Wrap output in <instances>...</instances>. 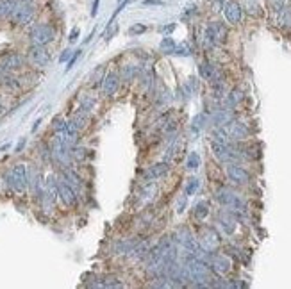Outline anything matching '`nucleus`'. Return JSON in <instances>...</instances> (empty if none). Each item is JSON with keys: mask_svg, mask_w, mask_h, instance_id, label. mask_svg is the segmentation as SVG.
Listing matches in <instances>:
<instances>
[{"mask_svg": "<svg viewBox=\"0 0 291 289\" xmlns=\"http://www.w3.org/2000/svg\"><path fill=\"white\" fill-rule=\"evenodd\" d=\"M200 166V156L197 152H191L186 159V168L188 170H197Z\"/></svg>", "mask_w": 291, "mask_h": 289, "instance_id": "nucleus-32", "label": "nucleus"}, {"mask_svg": "<svg viewBox=\"0 0 291 289\" xmlns=\"http://www.w3.org/2000/svg\"><path fill=\"white\" fill-rule=\"evenodd\" d=\"M99 4H100V0H95V2H93V7H91V16H96V13H99Z\"/></svg>", "mask_w": 291, "mask_h": 289, "instance_id": "nucleus-45", "label": "nucleus"}, {"mask_svg": "<svg viewBox=\"0 0 291 289\" xmlns=\"http://www.w3.org/2000/svg\"><path fill=\"white\" fill-rule=\"evenodd\" d=\"M209 268H211L212 273H216V275H227V273L230 272V261L227 255H222V254H215L212 252L209 255V261H207Z\"/></svg>", "mask_w": 291, "mask_h": 289, "instance_id": "nucleus-12", "label": "nucleus"}, {"mask_svg": "<svg viewBox=\"0 0 291 289\" xmlns=\"http://www.w3.org/2000/svg\"><path fill=\"white\" fill-rule=\"evenodd\" d=\"M175 27H177V25H175V24L163 25V27H161V32H163V34H165V36H168V34H171V32L175 31Z\"/></svg>", "mask_w": 291, "mask_h": 289, "instance_id": "nucleus-42", "label": "nucleus"}, {"mask_svg": "<svg viewBox=\"0 0 291 289\" xmlns=\"http://www.w3.org/2000/svg\"><path fill=\"white\" fill-rule=\"evenodd\" d=\"M288 2H291V0H288Z\"/></svg>", "mask_w": 291, "mask_h": 289, "instance_id": "nucleus-48", "label": "nucleus"}, {"mask_svg": "<svg viewBox=\"0 0 291 289\" xmlns=\"http://www.w3.org/2000/svg\"><path fill=\"white\" fill-rule=\"evenodd\" d=\"M232 120H234L232 109L218 107V109H215V111L211 112V118H209V122H211L215 127H225L227 123L232 122Z\"/></svg>", "mask_w": 291, "mask_h": 289, "instance_id": "nucleus-16", "label": "nucleus"}, {"mask_svg": "<svg viewBox=\"0 0 291 289\" xmlns=\"http://www.w3.org/2000/svg\"><path fill=\"white\" fill-rule=\"evenodd\" d=\"M195 14H197V6H188L184 9V13H182V18H184V20H188V18L195 16Z\"/></svg>", "mask_w": 291, "mask_h": 289, "instance_id": "nucleus-39", "label": "nucleus"}, {"mask_svg": "<svg viewBox=\"0 0 291 289\" xmlns=\"http://www.w3.org/2000/svg\"><path fill=\"white\" fill-rule=\"evenodd\" d=\"M73 55V52L70 50V48H66V50H63V54H61V57H59V63H66V61H70V57Z\"/></svg>", "mask_w": 291, "mask_h": 289, "instance_id": "nucleus-41", "label": "nucleus"}, {"mask_svg": "<svg viewBox=\"0 0 291 289\" xmlns=\"http://www.w3.org/2000/svg\"><path fill=\"white\" fill-rule=\"evenodd\" d=\"M130 2H132V0H124V2H122V0H120V4H118V7H117V9H114V13H113V18H111V20H109V24H111V22H114V18H117L118 14H120L122 11H124L125 7L129 6Z\"/></svg>", "mask_w": 291, "mask_h": 289, "instance_id": "nucleus-36", "label": "nucleus"}, {"mask_svg": "<svg viewBox=\"0 0 291 289\" xmlns=\"http://www.w3.org/2000/svg\"><path fill=\"white\" fill-rule=\"evenodd\" d=\"M120 73L118 72H109L107 75H104L102 79V84H100V88H102V95L104 97H114V93L118 91V88H120Z\"/></svg>", "mask_w": 291, "mask_h": 289, "instance_id": "nucleus-14", "label": "nucleus"}, {"mask_svg": "<svg viewBox=\"0 0 291 289\" xmlns=\"http://www.w3.org/2000/svg\"><path fill=\"white\" fill-rule=\"evenodd\" d=\"M95 107V97H91V95H84V97H81V106H79V111H83V112H91V109Z\"/></svg>", "mask_w": 291, "mask_h": 289, "instance_id": "nucleus-30", "label": "nucleus"}, {"mask_svg": "<svg viewBox=\"0 0 291 289\" xmlns=\"http://www.w3.org/2000/svg\"><path fill=\"white\" fill-rule=\"evenodd\" d=\"M199 245L202 250H206V252L212 254L216 252V248L220 246V234L215 230L212 227H204L202 232L199 234Z\"/></svg>", "mask_w": 291, "mask_h": 289, "instance_id": "nucleus-6", "label": "nucleus"}, {"mask_svg": "<svg viewBox=\"0 0 291 289\" xmlns=\"http://www.w3.org/2000/svg\"><path fill=\"white\" fill-rule=\"evenodd\" d=\"M6 182L14 193H24L29 187V179H27V166L25 164H14L9 171L6 174Z\"/></svg>", "mask_w": 291, "mask_h": 289, "instance_id": "nucleus-3", "label": "nucleus"}, {"mask_svg": "<svg viewBox=\"0 0 291 289\" xmlns=\"http://www.w3.org/2000/svg\"><path fill=\"white\" fill-rule=\"evenodd\" d=\"M140 241H141V239H120V241L114 243L113 254H125V255H129L134 248H136V245Z\"/></svg>", "mask_w": 291, "mask_h": 289, "instance_id": "nucleus-20", "label": "nucleus"}, {"mask_svg": "<svg viewBox=\"0 0 291 289\" xmlns=\"http://www.w3.org/2000/svg\"><path fill=\"white\" fill-rule=\"evenodd\" d=\"M218 225L222 227L223 234L232 236L234 230H236V216H234V213L230 211V209H223V211H220Z\"/></svg>", "mask_w": 291, "mask_h": 289, "instance_id": "nucleus-15", "label": "nucleus"}, {"mask_svg": "<svg viewBox=\"0 0 291 289\" xmlns=\"http://www.w3.org/2000/svg\"><path fill=\"white\" fill-rule=\"evenodd\" d=\"M129 36H136V34H143V32H147V25L145 24H134L129 27Z\"/></svg>", "mask_w": 291, "mask_h": 289, "instance_id": "nucleus-34", "label": "nucleus"}, {"mask_svg": "<svg viewBox=\"0 0 291 289\" xmlns=\"http://www.w3.org/2000/svg\"><path fill=\"white\" fill-rule=\"evenodd\" d=\"M81 52H83V50H77L75 54H73L72 57H70V61H68V66H66V72H70V70L73 68V65H75V61H77V59H79Z\"/></svg>", "mask_w": 291, "mask_h": 289, "instance_id": "nucleus-40", "label": "nucleus"}, {"mask_svg": "<svg viewBox=\"0 0 291 289\" xmlns=\"http://www.w3.org/2000/svg\"><path fill=\"white\" fill-rule=\"evenodd\" d=\"M143 6H165L163 0H143Z\"/></svg>", "mask_w": 291, "mask_h": 289, "instance_id": "nucleus-43", "label": "nucleus"}, {"mask_svg": "<svg viewBox=\"0 0 291 289\" xmlns=\"http://www.w3.org/2000/svg\"><path fill=\"white\" fill-rule=\"evenodd\" d=\"M199 189H200V179H197V177H189L188 181H186L184 195H188V197H191V195H195Z\"/></svg>", "mask_w": 291, "mask_h": 289, "instance_id": "nucleus-29", "label": "nucleus"}, {"mask_svg": "<svg viewBox=\"0 0 291 289\" xmlns=\"http://www.w3.org/2000/svg\"><path fill=\"white\" fill-rule=\"evenodd\" d=\"M50 153H52V163L57 164L61 170H66V168H72L73 164V157H72V148L61 140V138L55 134L54 141H52L50 146Z\"/></svg>", "mask_w": 291, "mask_h": 289, "instance_id": "nucleus-2", "label": "nucleus"}, {"mask_svg": "<svg viewBox=\"0 0 291 289\" xmlns=\"http://www.w3.org/2000/svg\"><path fill=\"white\" fill-rule=\"evenodd\" d=\"M27 57L34 66L45 68L50 63V52L45 48V45H31V48L27 52Z\"/></svg>", "mask_w": 291, "mask_h": 289, "instance_id": "nucleus-10", "label": "nucleus"}, {"mask_svg": "<svg viewBox=\"0 0 291 289\" xmlns=\"http://www.w3.org/2000/svg\"><path fill=\"white\" fill-rule=\"evenodd\" d=\"M225 130L229 134V140L230 141H245L250 136V129L247 123L240 122V120L234 118L232 122H229L225 125Z\"/></svg>", "mask_w": 291, "mask_h": 289, "instance_id": "nucleus-11", "label": "nucleus"}, {"mask_svg": "<svg viewBox=\"0 0 291 289\" xmlns=\"http://www.w3.org/2000/svg\"><path fill=\"white\" fill-rule=\"evenodd\" d=\"M227 0H211V9L215 11V13H220V11L223 9V6H225Z\"/></svg>", "mask_w": 291, "mask_h": 289, "instance_id": "nucleus-37", "label": "nucleus"}, {"mask_svg": "<svg viewBox=\"0 0 291 289\" xmlns=\"http://www.w3.org/2000/svg\"><path fill=\"white\" fill-rule=\"evenodd\" d=\"M225 174H227V179L232 184H238V186H247V184H250V181H252L248 170H245L240 163H229L225 168Z\"/></svg>", "mask_w": 291, "mask_h": 289, "instance_id": "nucleus-7", "label": "nucleus"}, {"mask_svg": "<svg viewBox=\"0 0 291 289\" xmlns=\"http://www.w3.org/2000/svg\"><path fill=\"white\" fill-rule=\"evenodd\" d=\"M218 70H220L218 66H215L211 61H207V59H206V61L200 63V66H199V73H200V77H202L204 81H207V82L211 81L212 77H215V73L218 72Z\"/></svg>", "mask_w": 291, "mask_h": 289, "instance_id": "nucleus-23", "label": "nucleus"}, {"mask_svg": "<svg viewBox=\"0 0 291 289\" xmlns=\"http://www.w3.org/2000/svg\"><path fill=\"white\" fill-rule=\"evenodd\" d=\"M209 123V118H207V114L206 112H200V114H197L195 118H193V122H191V130L195 134H199L200 130L204 129Z\"/></svg>", "mask_w": 291, "mask_h": 289, "instance_id": "nucleus-26", "label": "nucleus"}, {"mask_svg": "<svg viewBox=\"0 0 291 289\" xmlns=\"http://www.w3.org/2000/svg\"><path fill=\"white\" fill-rule=\"evenodd\" d=\"M88 122H89V116L88 112H83V111H77L75 114L72 116V120H70V123H72L73 127H75L77 130H84L86 127H88Z\"/></svg>", "mask_w": 291, "mask_h": 289, "instance_id": "nucleus-25", "label": "nucleus"}, {"mask_svg": "<svg viewBox=\"0 0 291 289\" xmlns=\"http://www.w3.org/2000/svg\"><path fill=\"white\" fill-rule=\"evenodd\" d=\"M18 0H0V20H9Z\"/></svg>", "mask_w": 291, "mask_h": 289, "instance_id": "nucleus-24", "label": "nucleus"}, {"mask_svg": "<svg viewBox=\"0 0 291 289\" xmlns=\"http://www.w3.org/2000/svg\"><path fill=\"white\" fill-rule=\"evenodd\" d=\"M193 215H195L197 220H206L209 216V204L206 200H200L195 204V209H193Z\"/></svg>", "mask_w": 291, "mask_h": 289, "instance_id": "nucleus-27", "label": "nucleus"}, {"mask_svg": "<svg viewBox=\"0 0 291 289\" xmlns=\"http://www.w3.org/2000/svg\"><path fill=\"white\" fill-rule=\"evenodd\" d=\"M243 97H245V95H243V91H241V89H232V91H229V93H227V95L222 99V102H223L222 107H225V109H234V107H238V104H241Z\"/></svg>", "mask_w": 291, "mask_h": 289, "instance_id": "nucleus-19", "label": "nucleus"}, {"mask_svg": "<svg viewBox=\"0 0 291 289\" xmlns=\"http://www.w3.org/2000/svg\"><path fill=\"white\" fill-rule=\"evenodd\" d=\"M34 18H36V4L18 2L9 20L13 22L14 25H20V27H24V25L31 24Z\"/></svg>", "mask_w": 291, "mask_h": 289, "instance_id": "nucleus-4", "label": "nucleus"}, {"mask_svg": "<svg viewBox=\"0 0 291 289\" xmlns=\"http://www.w3.org/2000/svg\"><path fill=\"white\" fill-rule=\"evenodd\" d=\"M18 2H29V4H36V0H18Z\"/></svg>", "mask_w": 291, "mask_h": 289, "instance_id": "nucleus-47", "label": "nucleus"}, {"mask_svg": "<svg viewBox=\"0 0 291 289\" xmlns=\"http://www.w3.org/2000/svg\"><path fill=\"white\" fill-rule=\"evenodd\" d=\"M65 125H66V120L63 118V116H55V118H54V125H52V129H54V132H55V134H59V132H63Z\"/></svg>", "mask_w": 291, "mask_h": 289, "instance_id": "nucleus-35", "label": "nucleus"}, {"mask_svg": "<svg viewBox=\"0 0 291 289\" xmlns=\"http://www.w3.org/2000/svg\"><path fill=\"white\" fill-rule=\"evenodd\" d=\"M31 45H48L55 40V29L52 24H36L29 32Z\"/></svg>", "mask_w": 291, "mask_h": 289, "instance_id": "nucleus-5", "label": "nucleus"}, {"mask_svg": "<svg viewBox=\"0 0 291 289\" xmlns=\"http://www.w3.org/2000/svg\"><path fill=\"white\" fill-rule=\"evenodd\" d=\"M222 13L229 25H238L243 20V7H241V4L238 0H227Z\"/></svg>", "mask_w": 291, "mask_h": 289, "instance_id": "nucleus-8", "label": "nucleus"}, {"mask_svg": "<svg viewBox=\"0 0 291 289\" xmlns=\"http://www.w3.org/2000/svg\"><path fill=\"white\" fill-rule=\"evenodd\" d=\"M77 197L79 195L73 191V187L63 177L57 179V198L66 205V207H75L77 205Z\"/></svg>", "mask_w": 291, "mask_h": 289, "instance_id": "nucleus-9", "label": "nucleus"}, {"mask_svg": "<svg viewBox=\"0 0 291 289\" xmlns=\"http://www.w3.org/2000/svg\"><path fill=\"white\" fill-rule=\"evenodd\" d=\"M140 73H141L140 65H125V66H122V70H120V79L125 82H130L136 77H140Z\"/></svg>", "mask_w": 291, "mask_h": 289, "instance_id": "nucleus-22", "label": "nucleus"}, {"mask_svg": "<svg viewBox=\"0 0 291 289\" xmlns=\"http://www.w3.org/2000/svg\"><path fill=\"white\" fill-rule=\"evenodd\" d=\"M77 37H79V29L73 27V29H72V32H70V41H72V43H73V41H77Z\"/></svg>", "mask_w": 291, "mask_h": 289, "instance_id": "nucleus-44", "label": "nucleus"}, {"mask_svg": "<svg viewBox=\"0 0 291 289\" xmlns=\"http://www.w3.org/2000/svg\"><path fill=\"white\" fill-rule=\"evenodd\" d=\"M24 145H25V140H22L20 143H18V146H16V152H20V150L24 148Z\"/></svg>", "mask_w": 291, "mask_h": 289, "instance_id": "nucleus-46", "label": "nucleus"}, {"mask_svg": "<svg viewBox=\"0 0 291 289\" xmlns=\"http://www.w3.org/2000/svg\"><path fill=\"white\" fill-rule=\"evenodd\" d=\"M186 204H188V195H184L182 198H179V202H177V213L179 215H182V213L186 211Z\"/></svg>", "mask_w": 291, "mask_h": 289, "instance_id": "nucleus-38", "label": "nucleus"}, {"mask_svg": "<svg viewBox=\"0 0 291 289\" xmlns=\"http://www.w3.org/2000/svg\"><path fill=\"white\" fill-rule=\"evenodd\" d=\"M25 66V57L18 52H9L6 54L2 59H0V68L4 72H16V70H22Z\"/></svg>", "mask_w": 291, "mask_h": 289, "instance_id": "nucleus-13", "label": "nucleus"}, {"mask_svg": "<svg viewBox=\"0 0 291 289\" xmlns=\"http://www.w3.org/2000/svg\"><path fill=\"white\" fill-rule=\"evenodd\" d=\"M168 170H170V164H168V161H163V163H158L154 164V166L147 168V171H145V181H158V179L165 177L168 174Z\"/></svg>", "mask_w": 291, "mask_h": 289, "instance_id": "nucleus-17", "label": "nucleus"}, {"mask_svg": "<svg viewBox=\"0 0 291 289\" xmlns=\"http://www.w3.org/2000/svg\"><path fill=\"white\" fill-rule=\"evenodd\" d=\"M193 54V48L189 47L188 43H181V45H177L175 47V50H173V55H182V57H189V55Z\"/></svg>", "mask_w": 291, "mask_h": 289, "instance_id": "nucleus-31", "label": "nucleus"}, {"mask_svg": "<svg viewBox=\"0 0 291 289\" xmlns=\"http://www.w3.org/2000/svg\"><path fill=\"white\" fill-rule=\"evenodd\" d=\"M229 37V29L223 22L218 20H212L207 22L206 29H204V34H202V41L204 45L209 48L212 47H218V45H223Z\"/></svg>", "mask_w": 291, "mask_h": 289, "instance_id": "nucleus-1", "label": "nucleus"}, {"mask_svg": "<svg viewBox=\"0 0 291 289\" xmlns=\"http://www.w3.org/2000/svg\"><path fill=\"white\" fill-rule=\"evenodd\" d=\"M175 47H177V43H175L173 37H170V36H165L161 40V43H159V50H161L163 54H168V55H173Z\"/></svg>", "mask_w": 291, "mask_h": 289, "instance_id": "nucleus-28", "label": "nucleus"}, {"mask_svg": "<svg viewBox=\"0 0 291 289\" xmlns=\"http://www.w3.org/2000/svg\"><path fill=\"white\" fill-rule=\"evenodd\" d=\"M286 4H288V0H268V9L271 14H277Z\"/></svg>", "mask_w": 291, "mask_h": 289, "instance_id": "nucleus-33", "label": "nucleus"}, {"mask_svg": "<svg viewBox=\"0 0 291 289\" xmlns=\"http://www.w3.org/2000/svg\"><path fill=\"white\" fill-rule=\"evenodd\" d=\"M243 13H247L248 16H252V18H259V16H263V6H261L257 0H245L243 2Z\"/></svg>", "mask_w": 291, "mask_h": 289, "instance_id": "nucleus-21", "label": "nucleus"}, {"mask_svg": "<svg viewBox=\"0 0 291 289\" xmlns=\"http://www.w3.org/2000/svg\"><path fill=\"white\" fill-rule=\"evenodd\" d=\"M274 16H275V22H277L279 27L284 29V31H291V4L289 2L286 4L277 14H274Z\"/></svg>", "mask_w": 291, "mask_h": 289, "instance_id": "nucleus-18", "label": "nucleus"}]
</instances>
